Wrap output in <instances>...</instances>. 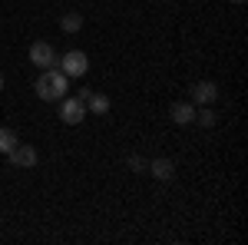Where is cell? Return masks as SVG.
<instances>
[{
    "label": "cell",
    "instance_id": "1",
    "mask_svg": "<svg viewBox=\"0 0 248 245\" xmlns=\"http://www.w3.org/2000/svg\"><path fill=\"white\" fill-rule=\"evenodd\" d=\"M33 90H37V96L43 103H57V99H63L70 93V76L53 70V66H46V70H40V80Z\"/></svg>",
    "mask_w": 248,
    "mask_h": 245
},
{
    "label": "cell",
    "instance_id": "2",
    "mask_svg": "<svg viewBox=\"0 0 248 245\" xmlns=\"http://www.w3.org/2000/svg\"><path fill=\"white\" fill-rule=\"evenodd\" d=\"M60 119L66 123V126H77L86 119V103L79 99V96H63L60 99Z\"/></svg>",
    "mask_w": 248,
    "mask_h": 245
},
{
    "label": "cell",
    "instance_id": "3",
    "mask_svg": "<svg viewBox=\"0 0 248 245\" xmlns=\"http://www.w3.org/2000/svg\"><path fill=\"white\" fill-rule=\"evenodd\" d=\"M86 70H90V60H86L83 50H70L60 60V73H66V76H83Z\"/></svg>",
    "mask_w": 248,
    "mask_h": 245
},
{
    "label": "cell",
    "instance_id": "4",
    "mask_svg": "<svg viewBox=\"0 0 248 245\" xmlns=\"http://www.w3.org/2000/svg\"><path fill=\"white\" fill-rule=\"evenodd\" d=\"M30 63H33V66H40V70L53 66V63H57V53H53V47H50L46 40H37V43H30Z\"/></svg>",
    "mask_w": 248,
    "mask_h": 245
},
{
    "label": "cell",
    "instance_id": "5",
    "mask_svg": "<svg viewBox=\"0 0 248 245\" xmlns=\"http://www.w3.org/2000/svg\"><path fill=\"white\" fill-rule=\"evenodd\" d=\"M7 156H10V163L20 166V169H33V166H37V159H40V152L33 149V146H27V143H17Z\"/></svg>",
    "mask_w": 248,
    "mask_h": 245
},
{
    "label": "cell",
    "instance_id": "6",
    "mask_svg": "<svg viewBox=\"0 0 248 245\" xmlns=\"http://www.w3.org/2000/svg\"><path fill=\"white\" fill-rule=\"evenodd\" d=\"M215 99H218V86H215L212 80H202V83L192 86V103H195V106H209Z\"/></svg>",
    "mask_w": 248,
    "mask_h": 245
},
{
    "label": "cell",
    "instance_id": "7",
    "mask_svg": "<svg viewBox=\"0 0 248 245\" xmlns=\"http://www.w3.org/2000/svg\"><path fill=\"white\" fill-rule=\"evenodd\" d=\"M146 169L153 172L159 182H169L172 176H175V163H172V159H166V156H159V159H153V163H149Z\"/></svg>",
    "mask_w": 248,
    "mask_h": 245
},
{
    "label": "cell",
    "instance_id": "8",
    "mask_svg": "<svg viewBox=\"0 0 248 245\" xmlns=\"http://www.w3.org/2000/svg\"><path fill=\"white\" fill-rule=\"evenodd\" d=\"M172 123H179V126H186V123H192L195 119V103H172Z\"/></svg>",
    "mask_w": 248,
    "mask_h": 245
},
{
    "label": "cell",
    "instance_id": "9",
    "mask_svg": "<svg viewBox=\"0 0 248 245\" xmlns=\"http://www.w3.org/2000/svg\"><path fill=\"white\" fill-rule=\"evenodd\" d=\"M109 106H113V103H109V96L106 93H90V99H86V113H93V116H103V113H109Z\"/></svg>",
    "mask_w": 248,
    "mask_h": 245
},
{
    "label": "cell",
    "instance_id": "10",
    "mask_svg": "<svg viewBox=\"0 0 248 245\" xmlns=\"http://www.w3.org/2000/svg\"><path fill=\"white\" fill-rule=\"evenodd\" d=\"M60 27H63V33H79V27H83V17H79L77 10H70V14H63Z\"/></svg>",
    "mask_w": 248,
    "mask_h": 245
},
{
    "label": "cell",
    "instance_id": "11",
    "mask_svg": "<svg viewBox=\"0 0 248 245\" xmlns=\"http://www.w3.org/2000/svg\"><path fill=\"white\" fill-rule=\"evenodd\" d=\"M20 139H17V132L14 130H7V126H0V152H10L14 146H17Z\"/></svg>",
    "mask_w": 248,
    "mask_h": 245
},
{
    "label": "cell",
    "instance_id": "12",
    "mask_svg": "<svg viewBox=\"0 0 248 245\" xmlns=\"http://www.w3.org/2000/svg\"><path fill=\"white\" fill-rule=\"evenodd\" d=\"M195 119H199V123H202V126L209 130V126H215V119H218V116L212 113L209 106H202V110H195Z\"/></svg>",
    "mask_w": 248,
    "mask_h": 245
},
{
    "label": "cell",
    "instance_id": "13",
    "mask_svg": "<svg viewBox=\"0 0 248 245\" xmlns=\"http://www.w3.org/2000/svg\"><path fill=\"white\" fill-rule=\"evenodd\" d=\"M126 166H129L133 172H146V166H149V163H146L142 156H129V159H126Z\"/></svg>",
    "mask_w": 248,
    "mask_h": 245
},
{
    "label": "cell",
    "instance_id": "14",
    "mask_svg": "<svg viewBox=\"0 0 248 245\" xmlns=\"http://www.w3.org/2000/svg\"><path fill=\"white\" fill-rule=\"evenodd\" d=\"M0 90H3V73H0Z\"/></svg>",
    "mask_w": 248,
    "mask_h": 245
},
{
    "label": "cell",
    "instance_id": "15",
    "mask_svg": "<svg viewBox=\"0 0 248 245\" xmlns=\"http://www.w3.org/2000/svg\"><path fill=\"white\" fill-rule=\"evenodd\" d=\"M232 3H245V0H232Z\"/></svg>",
    "mask_w": 248,
    "mask_h": 245
}]
</instances>
